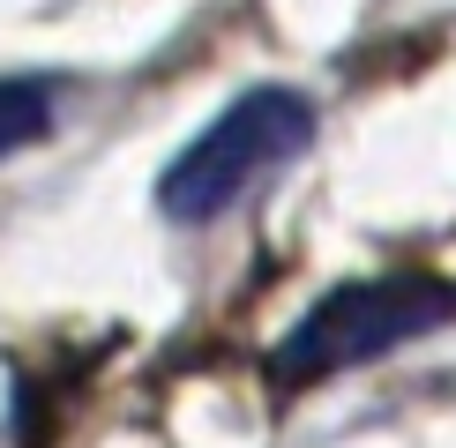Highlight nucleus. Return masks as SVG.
Here are the masks:
<instances>
[{"label":"nucleus","instance_id":"1","mask_svg":"<svg viewBox=\"0 0 456 448\" xmlns=\"http://www.w3.org/2000/svg\"><path fill=\"white\" fill-rule=\"evenodd\" d=\"M322 112L307 90L292 83H255L217 112L202 135L180 142V157L158 172V210L173 224H210L224 210H240L262 180H277L299 149L314 142Z\"/></svg>","mask_w":456,"mask_h":448},{"label":"nucleus","instance_id":"2","mask_svg":"<svg viewBox=\"0 0 456 448\" xmlns=\"http://www.w3.org/2000/svg\"><path fill=\"white\" fill-rule=\"evenodd\" d=\"M456 322V284L434 269H382L359 276V284H337L330 299H314L277 344V373L284 381H330V373H352L382 351L411 344V336Z\"/></svg>","mask_w":456,"mask_h":448},{"label":"nucleus","instance_id":"3","mask_svg":"<svg viewBox=\"0 0 456 448\" xmlns=\"http://www.w3.org/2000/svg\"><path fill=\"white\" fill-rule=\"evenodd\" d=\"M53 127V90L37 75H0V157L30 149Z\"/></svg>","mask_w":456,"mask_h":448}]
</instances>
